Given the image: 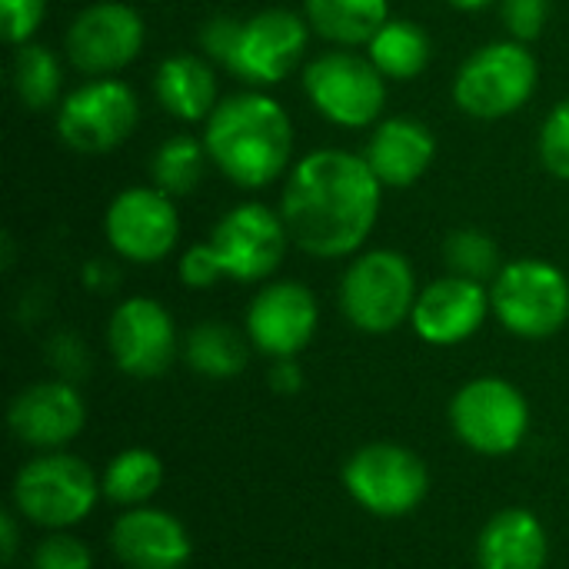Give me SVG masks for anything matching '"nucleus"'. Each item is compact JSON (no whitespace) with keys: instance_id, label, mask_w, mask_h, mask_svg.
Instances as JSON below:
<instances>
[{"instance_id":"35","label":"nucleus","mask_w":569,"mask_h":569,"mask_svg":"<svg viewBox=\"0 0 569 569\" xmlns=\"http://www.w3.org/2000/svg\"><path fill=\"white\" fill-rule=\"evenodd\" d=\"M47 363L60 380L77 383L90 370V353H87L83 340H77L73 333H57L47 343Z\"/></svg>"},{"instance_id":"1","label":"nucleus","mask_w":569,"mask_h":569,"mask_svg":"<svg viewBox=\"0 0 569 569\" xmlns=\"http://www.w3.org/2000/svg\"><path fill=\"white\" fill-rule=\"evenodd\" d=\"M383 203V183L363 153L320 147L283 177L280 213L293 247L317 260L357 257L370 240Z\"/></svg>"},{"instance_id":"39","label":"nucleus","mask_w":569,"mask_h":569,"mask_svg":"<svg viewBox=\"0 0 569 569\" xmlns=\"http://www.w3.org/2000/svg\"><path fill=\"white\" fill-rule=\"evenodd\" d=\"M453 10H480V7H487V3H493V0H447Z\"/></svg>"},{"instance_id":"37","label":"nucleus","mask_w":569,"mask_h":569,"mask_svg":"<svg viewBox=\"0 0 569 569\" xmlns=\"http://www.w3.org/2000/svg\"><path fill=\"white\" fill-rule=\"evenodd\" d=\"M83 283H87L90 290H97V293L110 290V287L117 283V270H113V263H103V260L87 263V267H83Z\"/></svg>"},{"instance_id":"26","label":"nucleus","mask_w":569,"mask_h":569,"mask_svg":"<svg viewBox=\"0 0 569 569\" xmlns=\"http://www.w3.org/2000/svg\"><path fill=\"white\" fill-rule=\"evenodd\" d=\"M163 487V460L147 447L120 450L100 473V490L110 503L133 510L147 507Z\"/></svg>"},{"instance_id":"29","label":"nucleus","mask_w":569,"mask_h":569,"mask_svg":"<svg viewBox=\"0 0 569 569\" xmlns=\"http://www.w3.org/2000/svg\"><path fill=\"white\" fill-rule=\"evenodd\" d=\"M443 263L450 273L467 277V280H493L500 273V247L487 230L477 227H460L443 240Z\"/></svg>"},{"instance_id":"30","label":"nucleus","mask_w":569,"mask_h":569,"mask_svg":"<svg viewBox=\"0 0 569 569\" xmlns=\"http://www.w3.org/2000/svg\"><path fill=\"white\" fill-rule=\"evenodd\" d=\"M537 153L557 180H569V97L547 113L537 137Z\"/></svg>"},{"instance_id":"19","label":"nucleus","mask_w":569,"mask_h":569,"mask_svg":"<svg viewBox=\"0 0 569 569\" xmlns=\"http://www.w3.org/2000/svg\"><path fill=\"white\" fill-rule=\"evenodd\" d=\"M110 550L127 569H183L190 563L193 543L173 513L133 507L113 520Z\"/></svg>"},{"instance_id":"3","label":"nucleus","mask_w":569,"mask_h":569,"mask_svg":"<svg viewBox=\"0 0 569 569\" xmlns=\"http://www.w3.org/2000/svg\"><path fill=\"white\" fill-rule=\"evenodd\" d=\"M310 33L313 30L303 13L270 7L253 17H210L200 23L197 43L213 67H223L250 90H267L300 67Z\"/></svg>"},{"instance_id":"7","label":"nucleus","mask_w":569,"mask_h":569,"mask_svg":"<svg viewBox=\"0 0 569 569\" xmlns=\"http://www.w3.org/2000/svg\"><path fill=\"white\" fill-rule=\"evenodd\" d=\"M490 307L500 327L520 340H550L569 320L567 273L540 257H520L490 280Z\"/></svg>"},{"instance_id":"12","label":"nucleus","mask_w":569,"mask_h":569,"mask_svg":"<svg viewBox=\"0 0 569 569\" xmlns=\"http://www.w3.org/2000/svg\"><path fill=\"white\" fill-rule=\"evenodd\" d=\"M290 243L293 240L283 213L260 200H243L230 207L210 230V247L223 267V277L237 283L270 280L280 270Z\"/></svg>"},{"instance_id":"5","label":"nucleus","mask_w":569,"mask_h":569,"mask_svg":"<svg viewBox=\"0 0 569 569\" xmlns=\"http://www.w3.org/2000/svg\"><path fill=\"white\" fill-rule=\"evenodd\" d=\"M540 83V63L527 43L507 37L477 47L453 77V103L473 120L520 113Z\"/></svg>"},{"instance_id":"28","label":"nucleus","mask_w":569,"mask_h":569,"mask_svg":"<svg viewBox=\"0 0 569 569\" xmlns=\"http://www.w3.org/2000/svg\"><path fill=\"white\" fill-rule=\"evenodd\" d=\"M10 83H13L17 100L33 113L60 107L57 100H60V87H63V70H60V60L40 43L13 47Z\"/></svg>"},{"instance_id":"18","label":"nucleus","mask_w":569,"mask_h":569,"mask_svg":"<svg viewBox=\"0 0 569 569\" xmlns=\"http://www.w3.org/2000/svg\"><path fill=\"white\" fill-rule=\"evenodd\" d=\"M493 307L487 283L447 273L417 293L410 327L430 347H460L480 333Z\"/></svg>"},{"instance_id":"25","label":"nucleus","mask_w":569,"mask_h":569,"mask_svg":"<svg viewBox=\"0 0 569 569\" xmlns=\"http://www.w3.org/2000/svg\"><path fill=\"white\" fill-rule=\"evenodd\" d=\"M363 53L373 60V67L387 80H413L430 63V37L420 23L390 17L363 47Z\"/></svg>"},{"instance_id":"6","label":"nucleus","mask_w":569,"mask_h":569,"mask_svg":"<svg viewBox=\"0 0 569 569\" xmlns=\"http://www.w3.org/2000/svg\"><path fill=\"white\" fill-rule=\"evenodd\" d=\"M417 273L413 263L387 247L363 250L350 260L340 277V310L360 333H393L410 323L417 303Z\"/></svg>"},{"instance_id":"17","label":"nucleus","mask_w":569,"mask_h":569,"mask_svg":"<svg viewBox=\"0 0 569 569\" xmlns=\"http://www.w3.org/2000/svg\"><path fill=\"white\" fill-rule=\"evenodd\" d=\"M83 423H87V403L80 390L77 383L60 377L23 387L7 407L10 433L37 453L70 447L80 437Z\"/></svg>"},{"instance_id":"33","label":"nucleus","mask_w":569,"mask_h":569,"mask_svg":"<svg viewBox=\"0 0 569 569\" xmlns=\"http://www.w3.org/2000/svg\"><path fill=\"white\" fill-rule=\"evenodd\" d=\"M177 277H180V283L190 287V290H210L213 283L227 280V277H223V267H220V260H217V253H213V247H210V240H207V243H193V247H187V250L180 253V260H177Z\"/></svg>"},{"instance_id":"8","label":"nucleus","mask_w":569,"mask_h":569,"mask_svg":"<svg viewBox=\"0 0 569 569\" xmlns=\"http://www.w3.org/2000/svg\"><path fill=\"white\" fill-rule=\"evenodd\" d=\"M303 93L310 107L343 130H367L380 123L387 107V77L367 53L333 47L307 60Z\"/></svg>"},{"instance_id":"16","label":"nucleus","mask_w":569,"mask_h":569,"mask_svg":"<svg viewBox=\"0 0 569 569\" xmlns=\"http://www.w3.org/2000/svg\"><path fill=\"white\" fill-rule=\"evenodd\" d=\"M320 327V307L310 287L297 280H273L257 290L247 307L243 333L250 347L270 360L300 357Z\"/></svg>"},{"instance_id":"21","label":"nucleus","mask_w":569,"mask_h":569,"mask_svg":"<svg viewBox=\"0 0 569 569\" xmlns=\"http://www.w3.org/2000/svg\"><path fill=\"white\" fill-rule=\"evenodd\" d=\"M550 557V540L533 510L507 507L497 510L477 537L480 569H543Z\"/></svg>"},{"instance_id":"34","label":"nucleus","mask_w":569,"mask_h":569,"mask_svg":"<svg viewBox=\"0 0 569 569\" xmlns=\"http://www.w3.org/2000/svg\"><path fill=\"white\" fill-rule=\"evenodd\" d=\"M47 13V0H0L3 17V40L10 47H23L33 40Z\"/></svg>"},{"instance_id":"38","label":"nucleus","mask_w":569,"mask_h":569,"mask_svg":"<svg viewBox=\"0 0 569 569\" xmlns=\"http://www.w3.org/2000/svg\"><path fill=\"white\" fill-rule=\"evenodd\" d=\"M0 537H3V563H10L13 560V553H17V517L7 510L3 517H0Z\"/></svg>"},{"instance_id":"32","label":"nucleus","mask_w":569,"mask_h":569,"mask_svg":"<svg viewBox=\"0 0 569 569\" xmlns=\"http://www.w3.org/2000/svg\"><path fill=\"white\" fill-rule=\"evenodd\" d=\"M500 17L513 40L530 43L550 23V0H500Z\"/></svg>"},{"instance_id":"27","label":"nucleus","mask_w":569,"mask_h":569,"mask_svg":"<svg viewBox=\"0 0 569 569\" xmlns=\"http://www.w3.org/2000/svg\"><path fill=\"white\" fill-rule=\"evenodd\" d=\"M207 167H210V153L203 140L177 133V137H167L150 153V183L170 193L173 200H180V197H190L203 183Z\"/></svg>"},{"instance_id":"36","label":"nucleus","mask_w":569,"mask_h":569,"mask_svg":"<svg viewBox=\"0 0 569 569\" xmlns=\"http://www.w3.org/2000/svg\"><path fill=\"white\" fill-rule=\"evenodd\" d=\"M267 383L273 393L280 397H293L303 390V370L297 363V357H287V360H273L270 363V373H267Z\"/></svg>"},{"instance_id":"2","label":"nucleus","mask_w":569,"mask_h":569,"mask_svg":"<svg viewBox=\"0 0 569 569\" xmlns=\"http://www.w3.org/2000/svg\"><path fill=\"white\" fill-rule=\"evenodd\" d=\"M210 163L240 190H263L293 167V120L263 90L223 97L203 123Z\"/></svg>"},{"instance_id":"31","label":"nucleus","mask_w":569,"mask_h":569,"mask_svg":"<svg viewBox=\"0 0 569 569\" xmlns=\"http://www.w3.org/2000/svg\"><path fill=\"white\" fill-rule=\"evenodd\" d=\"M30 569H93V557L83 540L70 537L67 530H53L37 543Z\"/></svg>"},{"instance_id":"14","label":"nucleus","mask_w":569,"mask_h":569,"mask_svg":"<svg viewBox=\"0 0 569 569\" xmlns=\"http://www.w3.org/2000/svg\"><path fill=\"white\" fill-rule=\"evenodd\" d=\"M147 40L143 17L120 0H97L83 7L63 37L67 60L87 77H113L130 67Z\"/></svg>"},{"instance_id":"24","label":"nucleus","mask_w":569,"mask_h":569,"mask_svg":"<svg viewBox=\"0 0 569 569\" xmlns=\"http://www.w3.org/2000/svg\"><path fill=\"white\" fill-rule=\"evenodd\" d=\"M183 360L207 380H233L250 360V337L223 320H203L187 333Z\"/></svg>"},{"instance_id":"9","label":"nucleus","mask_w":569,"mask_h":569,"mask_svg":"<svg viewBox=\"0 0 569 569\" xmlns=\"http://www.w3.org/2000/svg\"><path fill=\"white\" fill-rule=\"evenodd\" d=\"M340 477L350 500L380 520H400L413 513L430 493L427 463L413 450L390 440L353 450Z\"/></svg>"},{"instance_id":"4","label":"nucleus","mask_w":569,"mask_h":569,"mask_svg":"<svg viewBox=\"0 0 569 569\" xmlns=\"http://www.w3.org/2000/svg\"><path fill=\"white\" fill-rule=\"evenodd\" d=\"M13 510L43 530H70L83 523L103 497L93 467L67 450L37 453L13 477Z\"/></svg>"},{"instance_id":"10","label":"nucleus","mask_w":569,"mask_h":569,"mask_svg":"<svg viewBox=\"0 0 569 569\" xmlns=\"http://www.w3.org/2000/svg\"><path fill=\"white\" fill-rule=\"evenodd\" d=\"M530 423L533 417L523 390L503 377H473L450 400V427L457 440L480 457L517 453Z\"/></svg>"},{"instance_id":"20","label":"nucleus","mask_w":569,"mask_h":569,"mask_svg":"<svg viewBox=\"0 0 569 569\" xmlns=\"http://www.w3.org/2000/svg\"><path fill=\"white\" fill-rule=\"evenodd\" d=\"M363 157L383 187L407 190L433 167L437 140L433 130L417 117H387L373 127Z\"/></svg>"},{"instance_id":"22","label":"nucleus","mask_w":569,"mask_h":569,"mask_svg":"<svg viewBox=\"0 0 569 569\" xmlns=\"http://www.w3.org/2000/svg\"><path fill=\"white\" fill-rule=\"evenodd\" d=\"M153 97L183 123H207L217 110V73L203 53H170L153 73Z\"/></svg>"},{"instance_id":"23","label":"nucleus","mask_w":569,"mask_h":569,"mask_svg":"<svg viewBox=\"0 0 569 569\" xmlns=\"http://www.w3.org/2000/svg\"><path fill=\"white\" fill-rule=\"evenodd\" d=\"M303 17L327 43L357 50L390 20V0H303Z\"/></svg>"},{"instance_id":"15","label":"nucleus","mask_w":569,"mask_h":569,"mask_svg":"<svg viewBox=\"0 0 569 569\" xmlns=\"http://www.w3.org/2000/svg\"><path fill=\"white\" fill-rule=\"evenodd\" d=\"M107 350L120 373L133 380H153L177 360V323L160 300L127 297L107 320Z\"/></svg>"},{"instance_id":"11","label":"nucleus","mask_w":569,"mask_h":569,"mask_svg":"<svg viewBox=\"0 0 569 569\" xmlns=\"http://www.w3.org/2000/svg\"><path fill=\"white\" fill-rule=\"evenodd\" d=\"M140 120V100L117 77H93L67 93L57 107V137L80 157L117 150Z\"/></svg>"},{"instance_id":"13","label":"nucleus","mask_w":569,"mask_h":569,"mask_svg":"<svg viewBox=\"0 0 569 569\" xmlns=\"http://www.w3.org/2000/svg\"><path fill=\"white\" fill-rule=\"evenodd\" d=\"M103 233L110 250L127 263H160L173 253L180 240V213L177 200L160 187H127L120 190L107 213Z\"/></svg>"}]
</instances>
